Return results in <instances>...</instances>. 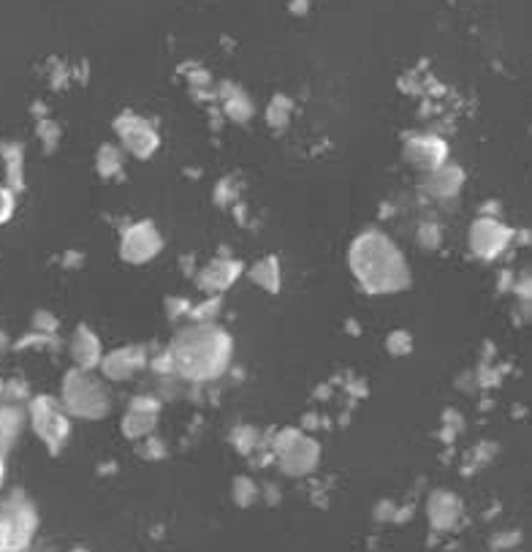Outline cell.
Wrapping results in <instances>:
<instances>
[{
  "mask_svg": "<svg viewBox=\"0 0 532 552\" xmlns=\"http://www.w3.org/2000/svg\"><path fill=\"white\" fill-rule=\"evenodd\" d=\"M231 335L215 327L212 321H199L183 329L168 349L171 365L188 381L217 378L231 362Z\"/></svg>",
  "mask_w": 532,
  "mask_h": 552,
  "instance_id": "6da1fadb",
  "label": "cell"
},
{
  "mask_svg": "<svg viewBox=\"0 0 532 552\" xmlns=\"http://www.w3.org/2000/svg\"><path fill=\"white\" fill-rule=\"evenodd\" d=\"M350 270L370 294H391L411 283L403 253L380 232H367L353 242Z\"/></svg>",
  "mask_w": 532,
  "mask_h": 552,
  "instance_id": "7a4b0ae2",
  "label": "cell"
},
{
  "mask_svg": "<svg viewBox=\"0 0 532 552\" xmlns=\"http://www.w3.org/2000/svg\"><path fill=\"white\" fill-rule=\"evenodd\" d=\"M63 406L74 416L101 419L109 411V398L87 370H71L63 378Z\"/></svg>",
  "mask_w": 532,
  "mask_h": 552,
  "instance_id": "3957f363",
  "label": "cell"
},
{
  "mask_svg": "<svg viewBox=\"0 0 532 552\" xmlns=\"http://www.w3.org/2000/svg\"><path fill=\"white\" fill-rule=\"evenodd\" d=\"M0 525L6 531V541L9 549H22L27 547V541L35 533L38 525V515L30 501H25L22 495H14L12 501H6L0 506Z\"/></svg>",
  "mask_w": 532,
  "mask_h": 552,
  "instance_id": "277c9868",
  "label": "cell"
},
{
  "mask_svg": "<svg viewBox=\"0 0 532 552\" xmlns=\"http://www.w3.org/2000/svg\"><path fill=\"white\" fill-rule=\"evenodd\" d=\"M30 416H33L35 433L50 444L52 452H58L68 438V419H66L63 408L52 398H38L30 406Z\"/></svg>",
  "mask_w": 532,
  "mask_h": 552,
  "instance_id": "5b68a950",
  "label": "cell"
},
{
  "mask_svg": "<svg viewBox=\"0 0 532 552\" xmlns=\"http://www.w3.org/2000/svg\"><path fill=\"white\" fill-rule=\"evenodd\" d=\"M511 242V229L503 226L497 218H481L470 229V245L481 259H495Z\"/></svg>",
  "mask_w": 532,
  "mask_h": 552,
  "instance_id": "8992f818",
  "label": "cell"
},
{
  "mask_svg": "<svg viewBox=\"0 0 532 552\" xmlns=\"http://www.w3.org/2000/svg\"><path fill=\"white\" fill-rule=\"evenodd\" d=\"M117 134L122 137L125 147L133 155H137V158H147V155H153L158 150V134H155V129H153L147 120H142L137 114H122L117 120Z\"/></svg>",
  "mask_w": 532,
  "mask_h": 552,
  "instance_id": "52a82bcc",
  "label": "cell"
},
{
  "mask_svg": "<svg viewBox=\"0 0 532 552\" xmlns=\"http://www.w3.org/2000/svg\"><path fill=\"white\" fill-rule=\"evenodd\" d=\"M160 250V234L153 224H137L125 232L122 240V259L130 264H145Z\"/></svg>",
  "mask_w": 532,
  "mask_h": 552,
  "instance_id": "ba28073f",
  "label": "cell"
},
{
  "mask_svg": "<svg viewBox=\"0 0 532 552\" xmlns=\"http://www.w3.org/2000/svg\"><path fill=\"white\" fill-rule=\"evenodd\" d=\"M278 454H280V469H283V474H288V477H304V474H309L318 465L321 449H318V444L313 438H307V436L299 433L296 441L291 446H286L283 452H278Z\"/></svg>",
  "mask_w": 532,
  "mask_h": 552,
  "instance_id": "9c48e42d",
  "label": "cell"
},
{
  "mask_svg": "<svg viewBox=\"0 0 532 552\" xmlns=\"http://www.w3.org/2000/svg\"><path fill=\"white\" fill-rule=\"evenodd\" d=\"M446 142L437 139V137H413L408 145H405V158L408 163L419 166V169H426V172H432V169L442 166V161H446Z\"/></svg>",
  "mask_w": 532,
  "mask_h": 552,
  "instance_id": "30bf717a",
  "label": "cell"
},
{
  "mask_svg": "<svg viewBox=\"0 0 532 552\" xmlns=\"http://www.w3.org/2000/svg\"><path fill=\"white\" fill-rule=\"evenodd\" d=\"M145 365V351L142 349H117L106 357H101V367L112 381H125Z\"/></svg>",
  "mask_w": 532,
  "mask_h": 552,
  "instance_id": "8fae6325",
  "label": "cell"
},
{
  "mask_svg": "<svg viewBox=\"0 0 532 552\" xmlns=\"http://www.w3.org/2000/svg\"><path fill=\"white\" fill-rule=\"evenodd\" d=\"M459 512H462V503L457 495L446 493V490H437L432 493L429 498V520L437 531H449L457 525L459 520Z\"/></svg>",
  "mask_w": 532,
  "mask_h": 552,
  "instance_id": "7c38bea8",
  "label": "cell"
},
{
  "mask_svg": "<svg viewBox=\"0 0 532 552\" xmlns=\"http://www.w3.org/2000/svg\"><path fill=\"white\" fill-rule=\"evenodd\" d=\"M462 169L457 166H437L429 172L426 177V191L437 199H449V196H457L459 188H462Z\"/></svg>",
  "mask_w": 532,
  "mask_h": 552,
  "instance_id": "4fadbf2b",
  "label": "cell"
},
{
  "mask_svg": "<svg viewBox=\"0 0 532 552\" xmlns=\"http://www.w3.org/2000/svg\"><path fill=\"white\" fill-rule=\"evenodd\" d=\"M239 270H242L239 262L217 259V262H212V264L201 272L199 283H201L204 291H223V288H229V286L239 278Z\"/></svg>",
  "mask_w": 532,
  "mask_h": 552,
  "instance_id": "5bb4252c",
  "label": "cell"
},
{
  "mask_svg": "<svg viewBox=\"0 0 532 552\" xmlns=\"http://www.w3.org/2000/svg\"><path fill=\"white\" fill-rule=\"evenodd\" d=\"M71 354L76 359L79 367H93L101 362V343H98V337L87 329V327H79L74 332V341H71Z\"/></svg>",
  "mask_w": 532,
  "mask_h": 552,
  "instance_id": "9a60e30c",
  "label": "cell"
},
{
  "mask_svg": "<svg viewBox=\"0 0 532 552\" xmlns=\"http://www.w3.org/2000/svg\"><path fill=\"white\" fill-rule=\"evenodd\" d=\"M153 428H155V408L133 406L130 414L122 422V430H125L128 438H145V436H150Z\"/></svg>",
  "mask_w": 532,
  "mask_h": 552,
  "instance_id": "2e32d148",
  "label": "cell"
},
{
  "mask_svg": "<svg viewBox=\"0 0 532 552\" xmlns=\"http://www.w3.org/2000/svg\"><path fill=\"white\" fill-rule=\"evenodd\" d=\"M20 433H22V414L14 408H0V452L14 446Z\"/></svg>",
  "mask_w": 532,
  "mask_h": 552,
  "instance_id": "e0dca14e",
  "label": "cell"
},
{
  "mask_svg": "<svg viewBox=\"0 0 532 552\" xmlns=\"http://www.w3.org/2000/svg\"><path fill=\"white\" fill-rule=\"evenodd\" d=\"M250 275H253V280H255L261 288H266V291H278V288H280V270H278V262H275V259H263V262H258V264L250 270Z\"/></svg>",
  "mask_w": 532,
  "mask_h": 552,
  "instance_id": "ac0fdd59",
  "label": "cell"
},
{
  "mask_svg": "<svg viewBox=\"0 0 532 552\" xmlns=\"http://www.w3.org/2000/svg\"><path fill=\"white\" fill-rule=\"evenodd\" d=\"M226 112H229V117H231V120L245 122V120L253 114V104L245 99V93L234 91V93L229 96V101H226Z\"/></svg>",
  "mask_w": 532,
  "mask_h": 552,
  "instance_id": "d6986e66",
  "label": "cell"
},
{
  "mask_svg": "<svg viewBox=\"0 0 532 552\" xmlns=\"http://www.w3.org/2000/svg\"><path fill=\"white\" fill-rule=\"evenodd\" d=\"M120 166H122L120 150H114V147H101V153H98V169H101V175H104V177H112Z\"/></svg>",
  "mask_w": 532,
  "mask_h": 552,
  "instance_id": "ffe728a7",
  "label": "cell"
},
{
  "mask_svg": "<svg viewBox=\"0 0 532 552\" xmlns=\"http://www.w3.org/2000/svg\"><path fill=\"white\" fill-rule=\"evenodd\" d=\"M255 495H258V490H255V485L247 479V477H242V479H237V485H234V498L242 503V506H247V503H253L255 501Z\"/></svg>",
  "mask_w": 532,
  "mask_h": 552,
  "instance_id": "44dd1931",
  "label": "cell"
},
{
  "mask_svg": "<svg viewBox=\"0 0 532 552\" xmlns=\"http://www.w3.org/2000/svg\"><path fill=\"white\" fill-rule=\"evenodd\" d=\"M388 351L391 354H408L411 351V346H413V341H411V335L408 332H394L391 337H388Z\"/></svg>",
  "mask_w": 532,
  "mask_h": 552,
  "instance_id": "7402d4cb",
  "label": "cell"
},
{
  "mask_svg": "<svg viewBox=\"0 0 532 552\" xmlns=\"http://www.w3.org/2000/svg\"><path fill=\"white\" fill-rule=\"evenodd\" d=\"M217 311H220V300H209V303H204L201 308H191L188 316L196 319V321H212V319L217 316Z\"/></svg>",
  "mask_w": 532,
  "mask_h": 552,
  "instance_id": "603a6c76",
  "label": "cell"
},
{
  "mask_svg": "<svg viewBox=\"0 0 532 552\" xmlns=\"http://www.w3.org/2000/svg\"><path fill=\"white\" fill-rule=\"evenodd\" d=\"M288 101L286 99H275L272 106H270V122L272 125H286V117H288Z\"/></svg>",
  "mask_w": 532,
  "mask_h": 552,
  "instance_id": "cb8c5ba5",
  "label": "cell"
},
{
  "mask_svg": "<svg viewBox=\"0 0 532 552\" xmlns=\"http://www.w3.org/2000/svg\"><path fill=\"white\" fill-rule=\"evenodd\" d=\"M12 212H14V196L9 188L0 185V224H6L12 218Z\"/></svg>",
  "mask_w": 532,
  "mask_h": 552,
  "instance_id": "d4e9b609",
  "label": "cell"
},
{
  "mask_svg": "<svg viewBox=\"0 0 532 552\" xmlns=\"http://www.w3.org/2000/svg\"><path fill=\"white\" fill-rule=\"evenodd\" d=\"M296 436H299V430H293V428H288V430H283L278 438H275V449L278 452H283L286 446H291L293 441H296Z\"/></svg>",
  "mask_w": 532,
  "mask_h": 552,
  "instance_id": "484cf974",
  "label": "cell"
},
{
  "mask_svg": "<svg viewBox=\"0 0 532 552\" xmlns=\"http://www.w3.org/2000/svg\"><path fill=\"white\" fill-rule=\"evenodd\" d=\"M191 308L183 303V300H168V316H180V313H188Z\"/></svg>",
  "mask_w": 532,
  "mask_h": 552,
  "instance_id": "4316f807",
  "label": "cell"
},
{
  "mask_svg": "<svg viewBox=\"0 0 532 552\" xmlns=\"http://www.w3.org/2000/svg\"><path fill=\"white\" fill-rule=\"evenodd\" d=\"M150 441H153V438H150ZM145 454H147V457H153V454H158V457H163V446H160L158 441H153V446L147 444V449H145Z\"/></svg>",
  "mask_w": 532,
  "mask_h": 552,
  "instance_id": "83f0119b",
  "label": "cell"
},
{
  "mask_svg": "<svg viewBox=\"0 0 532 552\" xmlns=\"http://www.w3.org/2000/svg\"><path fill=\"white\" fill-rule=\"evenodd\" d=\"M0 482H4V460H0Z\"/></svg>",
  "mask_w": 532,
  "mask_h": 552,
  "instance_id": "f1b7e54d",
  "label": "cell"
},
{
  "mask_svg": "<svg viewBox=\"0 0 532 552\" xmlns=\"http://www.w3.org/2000/svg\"><path fill=\"white\" fill-rule=\"evenodd\" d=\"M0 346H4V335H0Z\"/></svg>",
  "mask_w": 532,
  "mask_h": 552,
  "instance_id": "f546056e",
  "label": "cell"
}]
</instances>
